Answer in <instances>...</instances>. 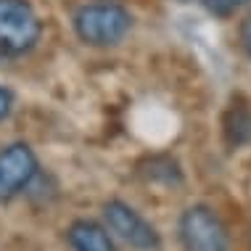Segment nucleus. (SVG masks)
<instances>
[{"label":"nucleus","instance_id":"1","mask_svg":"<svg viewBox=\"0 0 251 251\" xmlns=\"http://www.w3.org/2000/svg\"><path fill=\"white\" fill-rule=\"evenodd\" d=\"M132 16L117 3H90L74 13V32L93 48H108L127 37Z\"/></svg>","mask_w":251,"mask_h":251},{"label":"nucleus","instance_id":"2","mask_svg":"<svg viewBox=\"0 0 251 251\" xmlns=\"http://www.w3.org/2000/svg\"><path fill=\"white\" fill-rule=\"evenodd\" d=\"M177 238L185 251H230L227 225L206 203H193L180 214Z\"/></svg>","mask_w":251,"mask_h":251},{"label":"nucleus","instance_id":"3","mask_svg":"<svg viewBox=\"0 0 251 251\" xmlns=\"http://www.w3.org/2000/svg\"><path fill=\"white\" fill-rule=\"evenodd\" d=\"M43 24L29 0H0V56H24L37 45Z\"/></svg>","mask_w":251,"mask_h":251},{"label":"nucleus","instance_id":"4","mask_svg":"<svg viewBox=\"0 0 251 251\" xmlns=\"http://www.w3.org/2000/svg\"><path fill=\"white\" fill-rule=\"evenodd\" d=\"M103 222L108 233L122 238L135 251H161V233L153 222H148L135 206L122 199H111L103 203Z\"/></svg>","mask_w":251,"mask_h":251},{"label":"nucleus","instance_id":"5","mask_svg":"<svg viewBox=\"0 0 251 251\" xmlns=\"http://www.w3.org/2000/svg\"><path fill=\"white\" fill-rule=\"evenodd\" d=\"M40 172L37 153L29 143H8L0 148V203L19 199Z\"/></svg>","mask_w":251,"mask_h":251},{"label":"nucleus","instance_id":"6","mask_svg":"<svg viewBox=\"0 0 251 251\" xmlns=\"http://www.w3.org/2000/svg\"><path fill=\"white\" fill-rule=\"evenodd\" d=\"M66 243L72 251H117L108 227L96 220H74L66 227Z\"/></svg>","mask_w":251,"mask_h":251},{"label":"nucleus","instance_id":"7","mask_svg":"<svg viewBox=\"0 0 251 251\" xmlns=\"http://www.w3.org/2000/svg\"><path fill=\"white\" fill-rule=\"evenodd\" d=\"M225 135L230 140V146H243L251 140V114L249 111H235L233 114V122L225 125Z\"/></svg>","mask_w":251,"mask_h":251},{"label":"nucleus","instance_id":"8","mask_svg":"<svg viewBox=\"0 0 251 251\" xmlns=\"http://www.w3.org/2000/svg\"><path fill=\"white\" fill-rule=\"evenodd\" d=\"M246 3L249 0H203V5H206L212 13H217V16H230V13H235Z\"/></svg>","mask_w":251,"mask_h":251},{"label":"nucleus","instance_id":"9","mask_svg":"<svg viewBox=\"0 0 251 251\" xmlns=\"http://www.w3.org/2000/svg\"><path fill=\"white\" fill-rule=\"evenodd\" d=\"M11 108H13V96H11V90H8V87L0 85V119L8 117Z\"/></svg>","mask_w":251,"mask_h":251},{"label":"nucleus","instance_id":"10","mask_svg":"<svg viewBox=\"0 0 251 251\" xmlns=\"http://www.w3.org/2000/svg\"><path fill=\"white\" fill-rule=\"evenodd\" d=\"M241 43H243V48H246V53L251 56V16L241 26Z\"/></svg>","mask_w":251,"mask_h":251}]
</instances>
